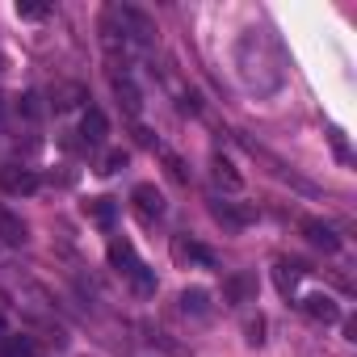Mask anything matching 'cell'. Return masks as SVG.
<instances>
[{
    "label": "cell",
    "mask_w": 357,
    "mask_h": 357,
    "mask_svg": "<svg viewBox=\"0 0 357 357\" xmlns=\"http://www.w3.org/2000/svg\"><path fill=\"white\" fill-rule=\"evenodd\" d=\"M109 265H114L139 294H155V273L135 257V244H130V240H109Z\"/></svg>",
    "instance_id": "cell-1"
},
{
    "label": "cell",
    "mask_w": 357,
    "mask_h": 357,
    "mask_svg": "<svg viewBox=\"0 0 357 357\" xmlns=\"http://www.w3.org/2000/svg\"><path fill=\"white\" fill-rule=\"evenodd\" d=\"M43 181H38V172L34 168H0V190L5 194H34Z\"/></svg>",
    "instance_id": "cell-2"
},
{
    "label": "cell",
    "mask_w": 357,
    "mask_h": 357,
    "mask_svg": "<svg viewBox=\"0 0 357 357\" xmlns=\"http://www.w3.org/2000/svg\"><path fill=\"white\" fill-rule=\"evenodd\" d=\"M30 240V227L9 211V206H0V244H9V248H22Z\"/></svg>",
    "instance_id": "cell-3"
},
{
    "label": "cell",
    "mask_w": 357,
    "mask_h": 357,
    "mask_svg": "<svg viewBox=\"0 0 357 357\" xmlns=\"http://www.w3.org/2000/svg\"><path fill=\"white\" fill-rule=\"evenodd\" d=\"M130 198H135V211H139L147 223L164 215V194H160L155 185H135V194H130Z\"/></svg>",
    "instance_id": "cell-4"
},
{
    "label": "cell",
    "mask_w": 357,
    "mask_h": 357,
    "mask_svg": "<svg viewBox=\"0 0 357 357\" xmlns=\"http://www.w3.org/2000/svg\"><path fill=\"white\" fill-rule=\"evenodd\" d=\"M303 236H307L315 248H324V252H336V248H340V236H336L324 219H303Z\"/></svg>",
    "instance_id": "cell-5"
},
{
    "label": "cell",
    "mask_w": 357,
    "mask_h": 357,
    "mask_svg": "<svg viewBox=\"0 0 357 357\" xmlns=\"http://www.w3.org/2000/svg\"><path fill=\"white\" fill-rule=\"evenodd\" d=\"M105 135H109L105 114H101V109H84V118H80V139H84L89 147H97V143H105Z\"/></svg>",
    "instance_id": "cell-6"
},
{
    "label": "cell",
    "mask_w": 357,
    "mask_h": 357,
    "mask_svg": "<svg viewBox=\"0 0 357 357\" xmlns=\"http://www.w3.org/2000/svg\"><path fill=\"white\" fill-rule=\"evenodd\" d=\"M303 311H307L311 319H324V324H336V319H340V307H336L332 294H307V298H303Z\"/></svg>",
    "instance_id": "cell-7"
},
{
    "label": "cell",
    "mask_w": 357,
    "mask_h": 357,
    "mask_svg": "<svg viewBox=\"0 0 357 357\" xmlns=\"http://www.w3.org/2000/svg\"><path fill=\"white\" fill-rule=\"evenodd\" d=\"M215 219L231 223V227H248L257 223V206H240V202H215Z\"/></svg>",
    "instance_id": "cell-8"
},
{
    "label": "cell",
    "mask_w": 357,
    "mask_h": 357,
    "mask_svg": "<svg viewBox=\"0 0 357 357\" xmlns=\"http://www.w3.org/2000/svg\"><path fill=\"white\" fill-rule=\"evenodd\" d=\"M223 294H227L231 303H252V298H257V278H252V273H231V278L223 282Z\"/></svg>",
    "instance_id": "cell-9"
},
{
    "label": "cell",
    "mask_w": 357,
    "mask_h": 357,
    "mask_svg": "<svg viewBox=\"0 0 357 357\" xmlns=\"http://www.w3.org/2000/svg\"><path fill=\"white\" fill-rule=\"evenodd\" d=\"M84 215H89L97 227H114V219H118V202H114V198H89V202H84Z\"/></svg>",
    "instance_id": "cell-10"
},
{
    "label": "cell",
    "mask_w": 357,
    "mask_h": 357,
    "mask_svg": "<svg viewBox=\"0 0 357 357\" xmlns=\"http://www.w3.org/2000/svg\"><path fill=\"white\" fill-rule=\"evenodd\" d=\"M172 257L176 261H198V265H215V252L211 248H202V244H194V240H172Z\"/></svg>",
    "instance_id": "cell-11"
},
{
    "label": "cell",
    "mask_w": 357,
    "mask_h": 357,
    "mask_svg": "<svg viewBox=\"0 0 357 357\" xmlns=\"http://www.w3.org/2000/svg\"><path fill=\"white\" fill-rule=\"evenodd\" d=\"M298 278H303V265H294V261H278L273 265V286L282 294H294L298 290Z\"/></svg>",
    "instance_id": "cell-12"
},
{
    "label": "cell",
    "mask_w": 357,
    "mask_h": 357,
    "mask_svg": "<svg viewBox=\"0 0 357 357\" xmlns=\"http://www.w3.org/2000/svg\"><path fill=\"white\" fill-rule=\"evenodd\" d=\"M0 357H38V344L30 336H5L0 340Z\"/></svg>",
    "instance_id": "cell-13"
},
{
    "label": "cell",
    "mask_w": 357,
    "mask_h": 357,
    "mask_svg": "<svg viewBox=\"0 0 357 357\" xmlns=\"http://www.w3.org/2000/svg\"><path fill=\"white\" fill-rule=\"evenodd\" d=\"M181 307L194 311V315H206V311H211V294H206L202 286H190V290H181Z\"/></svg>",
    "instance_id": "cell-14"
},
{
    "label": "cell",
    "mask_w": 357,
    "mask_h": 357,
    "mask_svg": "<svg viewBox=\"0 0 357 357\" xmlns=\"http://www.w3.org/2000/svg\"><path fill=\"white\" fill-rule=\"evenodd\" d=\"M215 176H219V181H227V190H240V172H231V160L215 155Z\"/></svg>",
    "instance_id": "cell-15"
},
{
    "label": "cell",
    "mask_w": 357,
    "mask_h": 357,
    "mask_svg": "<svg viewBox=\"0 0 357 357\" xmlns=\"http://www.w3.org/2000/svg\"><path fill=\"white\" fill-rule=\"evenodd\" d=\"M122 164H126V151H122V147H114V151H105V155H101V168H97V172H105V176H109V172H118Z\"/></svg>",
    "instance_id": "cell-16"
},
{
    "label": "cell",
    "mask_w": 357,
    "mask_h": 357,
    "mask_svg": "<svg viewBox=\"0 0 357 357\" xmlns=\"http://www.w3.org/2000/svg\"><path fill=\"white\" fill-rule=\"evenodd\" d=\"M244 340H248V344H261V340H265V319H261V315H252V319L244 324Z\"/></svg>",
    "instance_id": "cell-17"
},
{
    "label": "cell",
    "mask_w": 357,
    "mask_h": 357,
    "mask_svg": "<svg viewBox=\"0 0 357 357\" xmlns=\"http://www.w3.org/2000/svg\"><path fill=\"white\" fill-rule=\"evenodd\" d=\"M17 17H26V22H43V17H47V5H17Z\"/></svg>",
    "instance_id": "cell-18"
},
{
    "label": "cell",
    "mask_w": 357,
    "mask_h": 357,
    "mask_svg": "<svg viewBox=\"0 0 357 357\" xmlns=\"http://www.w3.org/2000/svg\"><path fill=\"white\" fill-rule=\"evenodd\" d=\"M22 114H26V118H38V114H43V105H38V93H26V97H22Z\"/></svg>",
    "instance_id": "cell-19"
},
{
    "label": "cell",
    "mask_w": 357,
    "mask_h": 357,
    "mask_svg": "<svg viewBox=\"0 0 357 357\" xmlns=\"http://www.w3.org/2000/svg\"><path fill=\"white\" fill-rule=\"evenodd\" d=\"M164 160H168V168H172V176H176V181H185V164L176 160L172 151H164Z\"/></svg>",
    "instance_id": "cell-20"
},
{
    "label": "cell",
    "mask_w": 357,
    "mask_h": 357,
    "mask_svg": "<svg viewBox=\"0 0 357 357\" xmlns=\"http://www.w3.org/2000/svg\"><path fill=\"white\" fill-rule=\"evenodd\" d=\"M332 147H336V155H340V160H349V147H344V139H340V130H332Z\"/></svg>",
    "instance_id": "cell-21"
},
{
    "label": "cell",
    "mask_w": 357,
    "mask_h": 357,
    "mask_svg": "<svg viewBox=\"0 0 357 357\" xmlns=\"http://www.w3.org/2000/svg\"><path fill=\"white\" fill-rule=\"evenodd\" d=\"M0 109H5V97H0Z\"/></svg>",
    "instance_id": "cell-22"
}]
</instances>
